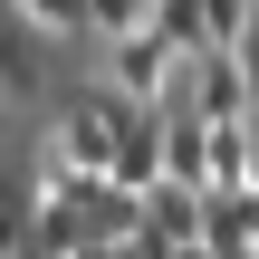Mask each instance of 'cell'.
<instances>
[{
  "mask_svg": "<svg viewBox=\"0 0 259 259\" xmlns=\"http://www.w3.org/2000/svg\"><path fill=\"white\" fill-rule=\"evenodd\" d=\"M202 221H211V192H192V183H154V192H144V231H135L125 250H135V259H173V250L202 240Z\"/></svg>",
  "mask_w": 259,
  "mask_h": 259,
  "instance_id": "6da1fadb",
  "label": "cell"
},
{
  "mask_svg": "<svg viewBox=\"0 0 259 259\" xmlns=\"http://www.w3.org/2000/svg\"><path fill=\"white\" fill-rule=\"evenodd\" d=\"M106 67H115V96L163 106V96H173V77H183V48H173L163 29H135V38H106Z\"/></svg>",
  "mask_w": 259,
  "mask_h": 259,
  "instance_id": "7a4b0ae2",
  "label": "cell"
},
{
  "mask_svg": "<svg viewBox=\"0 0 259 259\" xmlns=\"http://www.w3.org/2000/svg\"><path fill=\"white\" fill-rule=\"evenodd\" d=\"M163 115V183H192V192H211V115H192V106H154Z\"/></svg>",
  "mask_w": 259,
  "mask_h": 259,
  "instance_id": "3957f363",
  "label": "cell"
},
{
  "mask_svg": "<svg viewBox=\"0 0 259 259\" xmlns=\"http://www.w3.org/2000/svg\"><path fill=\"white\" fill-rule=\"evenodd\" d=\"M115 183H125V192H154V183H163V115H154V106L135 115V135H125V154H115Z\"/></svg>",
  "mask_w": 259,
  "mask_h": 259,
  "instance_id": "277c9868",
  "label": "cell"
},
{
  "mask_svg": "<svg viewBox=\"0 0 259 259\" xmlns=\"http://www.w3.org/2000/svg\"><path fill=\"white\" fill-rule=\"evenodd\" d=\"M154 29L192 58V48H211V0H154Z\"/></svg>",
  "mask_w": 259,
  "mask_h": 259,
  "instance_id": "5b68a950",
  "label": "cell"
},
{
  "mask_svg": "<svg viewBox=\"0 0 259 259\" xmlns=\"http://www.w3.org/2000/svg\"><path fill=\"white\" fill-rule=\"evenodd\" d=\"M154 29V0H96V38H135Z\"/></svg>",
  "mask_w": 259,
  "mask_h": 259,
  "instance_id": "8992f818",
  "label": "cell"
},
{
  "mask_svg": "<svg viewBox=\"0 0 259 259\" xmlns=\"http://www.w3.org/2000/svg\"><path fill=\"white\" fill-rule=\"evenodd\" d=\"M38 29H96V0H19Z\"/></svg>",
  "mask_w": 259,
  "mask_h": 259,
  "instance_id": "52a82bcc",
  "label": "cell"
},
{
  "mask_svg": "<svg viewBox=\"0 0 259 259\" xmlns=\"http://www.w3.org/2000/svg\"><path fill=\"white\" fill-rule=\"evenodd\" d=\"M240 67H250V96H259V19H250V38H240Z\"/></svg>",
  "mask_w": 259,
  "mask_h": 259,
  "instance_id": "ba28073f",
  "label": "cell"
},
{
  "mask_svg": "<svg viewBox=\"0 0 259 259\" xmlns=\"http://www.w3.org/2000/svg\"><path fill=\"white\" fill-rule=\"evenodd\" d=\"M87 259H135V250H115V240H96V250H87Z\"/></svg>",
  "mask_w": 259,
  "mask_h": 259,
  "instance_id": "9c48e42d",
  "label": "cell"
},
{
  "mask_svg": "<svg viewBox=\"0 0 259 259\" xmlns=\"http://www.w3.org/2000/svg\"><path fill=\"white\" fill-rule=\"evenodd\" d=\"M173 259H211V240H192V250H173Z\"/></svg>",
  "mask_w": 259,
  "mask_h": 259,
  "instance_id": "30bf717a",
  "label": "cell"
}]
</instances>
